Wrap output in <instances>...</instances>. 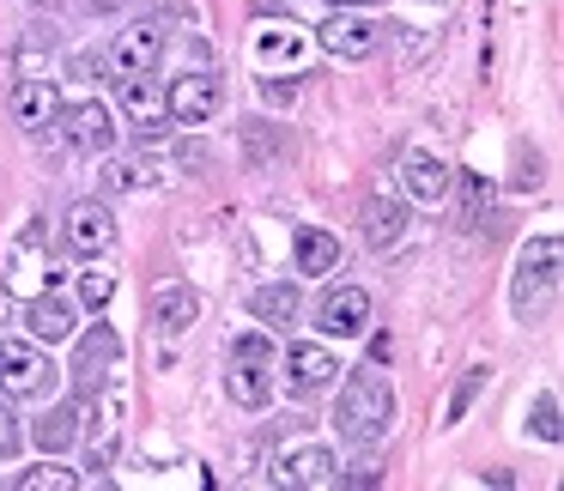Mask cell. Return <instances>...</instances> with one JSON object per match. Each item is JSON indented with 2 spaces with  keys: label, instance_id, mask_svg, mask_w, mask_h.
<instances>
[{
  "label": "cell",
  "instance_id": "obj_1",
  "mask_svg": "<svg viewBox=\"0 0 564 491\" xmlns=\"http://www.w3.org/2000/svg\"><path fill=\"white\" fill-rule=\"evenodd\" d=\"M389 425H394L389 377H382L377 364H358L340 389V406H334V430H340L346 443H377V437H389Z\"/></svg>",
  "mask_w": 564,
  "mask_h": 491
},
{
  "label": "cell",
  "instance_id": "obj_2",
  "mask_svg": "<svg viewBox=\"0 0 564 491\" xmlns=\"http://www.w3.org/2000/svg\"><path fill=\"white\" fill-rule=\"evenodd\" d=\"M558 292V237H534V243L522 249V261H516V316H540V304Z\"/></svg>",
  "mask_w": 564,
  "mask_h": 491
},
{
  "label": "cell",
  "instance_id": "obj_3",
  "mask_svg": "<svg viewBox=\"0 0 564 491\" xmlns=\"http://www.w3.org/2000/svg\"><path fill=\"white\" fill-rule=\"evenodd\" d=\"M55 364L37 340H0V389L13 401H31V394H50Z\"/></svg>",
  "mask_w": 564,
  "mask_h": 491
},
{
  "label": "cell",
  "instance_id": "obj_4",
  "mask_svg": "<svg viewBox=\"0 0 564 491\" xmlns=\"http://www.w3.org/2000/svg\"><path fill=\"white\" fill-rule=\"evenodd\" d=\"M219 103H225V86H219V74H207V67H200V74L171 79V91H164V110H171V122H183V128L213 122Z\"/></svg>",
  "mask_w": 564,
  "mask_h": 491
},
{
  "label": "cell",
  "instance_id": "obj_5",
  "mask_svg": "<svg viewBox=\"0 0 564 491\" xmlns=\"http://www.w3.org/2000/svg\"><path fill=\"white\" fill-rule=\"evenodd\" d=\"M273 485H292V491H328L340 485V461H334L322 443H297L273 461Z\"/></svg>",
  "mask_w": 564,
  "mask_h": 491
},
{
  "label": "cell",
  "instance_id": "obj_6",
  "mask_svg": "<svg viewBox=\"0 0 564 491\" xmlns=\"http://www.w3.org/2000/svg\"><path fill=\"white\" fill-rule=\"evenodd\" d=\"M55 128L67 134L74 152H91V159L116 152V116H110V103H98V98H86V103H74L67 116H55Z\"/></svg>",
  "mask_w": 564,
  "mask_h": 491
},
{
  "label": "cell",
  "instance_id": "obj_7",
  "mask_svg": "<svg viewBox=\"0 0 564 491\" xmlns=\"http://www.w3.org/2000/svg\"><path fill=\"white\" fill-rule=\"evenodd\" d=\"M316 328L328 334V340H352V334H365L370 328V292L365 285H334V292H322Z\"/></svg>",
  "mask_w": 564,
  "mask_h": 491
},
{
  "label": "cell",
  "instance_id": "obj_8",
  "mask_svg": "<svg viewBox=\"0 0 564 491\" xmlns=\"http://www.w3.org/2000/svg\"><path fill=\"white\" fill-rule=\"evenodd\" d=\"M377 43H382V25L377 19H365V13H334L328 25H322V50L334 55V62H370L377 55Z\"/></svg>",
  "mask_w": 564,
  "mask_h": 491
},
{
  "label": "cell",
  "instance_id": "obj_9",
  "mask_svg": "<svg viewBox=\"0 0 564 491\" xmlns=\"http://www.w3.org/2000/svg\"><path fill=\"white\" fill-rule=\"evenodd\" d=\"M55 116H62V91H55V79L43 74H25L13 86V122L25 128V134H50Z\"/></svg>",
  "mask_w": 564,
  "mask_h": 491
},
{
  "label": "cell",
  "instance_id": "obj_10",
  "mask_svg": "<svg viewBox=\"0 0 564 491\" xmlns=\"http://www.w3.org/2000/svg\"><path fill=\"white\" fill-rule=\"evenodd\" d=\"M449 188H455V171L437 159V152L413 146V152L401 159V195H406V200H425V207H437Z\"/></svg>",
  "mask_w": 564,
  "mask_h": 491
},
{
  "label": "cell",
  "instance_id": "obj_11",
  "mask_svg": "<svg viewBox=\"0 0 564 491\" xmlns=\"http://www.w3.org/2000/svg\"><path fill=\"white\" fill-rule=\"evenodd\" d=\"M67 249H74V255H86V261L110 255V249H116V219H110V207H98V200H79V207L67 212Z\"/></svg>",
  "mask_w": 564,
  "mask_h": 491
},
{
  "label": "cell",
  "instance_id": "obj_12",
  "mask_svg": "<svg viewBox=\"0 0 564 491\" xmlns=\"http://www.w3.org/2000/svg\"><path fill=\"white\" fill-rule=\"evenodd\" d=\"M159 55H164V31L152 25V19H140V25H128L122 37H116L110 67L122 79H134V74H152V67H159Z\"/></svg>",
  "mask_w": 564,
  "mask_h": 491
},
{
  "label": "cell",
  "instance_id": "obj_13",
  "mask_svg": "<svg viewBox=\"0 0 564 491\" xmlns=\"http://www.w3.org/2000/svg\"><path fill=\"white\" fill-rule=\"evenodd\" d=\"M50 280L55 273H50V249H43V225H31V231L13 243V273H7V285H13L19 297H37Z\"/></svg>",
  "mask_w": 564,
  "mask_h": 491
},
{
  "label": "cell",
  "instance_id": "obj_14",
  "mask_svg": "<svg viewBox=\"0 0 564 491\" xmlns=\"http://www.w3.org/2000/svg\"><path fill=\"white\" fill-rule=\"evenodd\" d=\"M122 110H128V122H134L140 134H152V140H159L164 122H171V110H164V86L152 74L122 79Z\"/></svg>",
  "mask_w": 564,
  "mask_h": 491
},
{
  "label": "cell",
  "instance_id": "obj_15",
  "mask_svg": "<svg viewBox=\"0 0 564 491\" xmlns=\"http://www.w3.org/2000/svg\"><path fill=\"white\" fill-rule=\"evenodd\" d=\"M25 328H31V340H37V346H62L67 334H74V304L43 285L37 297H25Z\"/></svg>",
  "mask_w": 564,
  "mask_h": 491
},
{
  "label": "cell",
  "instance_id": "obj_16",
  "mask_svg": "<svg viewBox=\"0 0 564 491\" xmlns=\"http://www.w3.org/2000/svg\"><path fill=\"white\" fill-rule=\"evenodd\" d=\"M334 377H340V358H334L328 346H292V352H285V382H292V394H316V389H328Z\"/></svg>",
  "mask_w": 564,
  "mask_h": 491
},
{
  "label": "cell",
  "instance_id": "obj_17",
  "mask_svg": "<svg viewBox=\"0 0 564 491\" xmlns=\"http://www.w3.org/2000/svg\"><path fill=\"white\" fill-rule=\"evenodd\" d=\"M406 237V200L389 195V188H377V195L365 200V243L370 249H394Z\"/></svg>",
  "mask_w": 564,
  "mask_h": 491
},
{
  "label": "cell",
  "instance_id": "obj_18",
  "mask_svg": "<svg viewBox=\"0 0 564 491\" xmlns=\"http://www.w3.org/2000/svg\"><path fill=\"white\" fill-rule=\"evenodd\" d=\"M200 321V297H195V285H159L152 292V328L159 334H188Z\"/></svg>",
  "mask_w": 564,
  "mask_h": 491
},
{
  "label": "cell",
  "instance_id": "obj_19",
  "mask_svg": "<svg viewBox=\"0 0 564 491\" xmlns=\"http://www.w3.org/2000/svg\"><path fill=\"white\" fill-rule=\"evenodd\" d=\"M292 249H297V273H334L340 268V237L322 231V225H304Z\"/></svg>",
  "mask_w": 564,
  "mask_h": 491
},
{
  "label": "cell",
  "instance_id": "obj_20",
  "mask_svg": "<svg viewBox=\"0 0 564 491\" xmlns=\"http://www.w3.org/2000/svg\"><path fill=\"white\" fill-rule=\"evenodd\" d=\"M116 358H122V340H116L110 328H91L86 340H79V364H74V377H79V382H98L104 370L116 364Z\"/></svg>",
  "mask_w": 564,
  "mask_h": 491
},
{
  "label": "cell",
  "instance_id": "obj_21",
  "mask_svg": "<svg viewBox=\"0 0 564 491\" xmlns=\"http://www.w3.org/2000/svg\"><path fill=\"white\" fill-rule=\"evenodd\" d=\"M249 309H256V321H268V328H285V321L297 316V285H292V280L261 285V292L249 297Z\"/></svg>",
  "mask_w": 564,
  "mask_h": 491
},
{
  "label": "cell",
  "instance_id": "obj_22",
  "mask_svg": "<svg viewBox=\"0 0 564 491\" xmlns=\"http://www.w3.org/2000/svg\"><path fill=\"white\" fill-rule=\"evenodd\" d=\"M74 437H79V406H74V401L50 406V413L37 418V443H43V449H50V455H62L67 443H74Z\"/></svg>",
  "mask_w": 564,
  "mask_h": 491
},
{
  "label": "cell",
  "instance_id": "obj_23",
  "mask_svg": "<svg viewBox=\"0 0 564 491\" xmlns=\"http://www.w3.org/2000/svg\"><path fill=\"white\" fill-rule=\"evenodd\" d=\"M116 443H122V401H104V425L91 430V467H110L116 461Z\"/></svg>",
  "mask_w": 564,
  "mask_h": 491
},
{
  "label": "cell",
  "instance_id": "obj_24",
  "mask_svg": "<svg viewBox=\"0 0 564 491\" xmlns=\"http://www.w3.org/2000/svg\"><path fill=\"white\" fill-rule=\"evenodd\" d=\"M455 183H462V212H455V219H462V231H474L479 212L491 207V183H486V176H474V171H455Z\"/></svg>",
  "mask_w": 564,
  "mask_h": 491
},
{
  "label": "cell",
  "instance_id": "obj_25",
  "mask_svg": "<svg viewBox=\"0 0 564 491\" xmlns=\"http://www.w3.org/2000/svg\"><path fill=\"white\" fill-rule=\"evenodd\" d=\"M297 55H304V37H297V31H261V37H256V62L261 67L297 62Z\"/></svg>",
  "mask_w": 564,
  "mask_h": 491
},
{
  "label": "cell",
  "instance_id": "obj_26",
  "mask_svg": "<svg viewBox=\"0 0 564 491\" xmlns=\"http://www.w3.org/2000/svg\"><path fill=\"white\" fill-rule=\"evenodd\" d=\"M225 394H231L237 406H268V377H261L256 364H237L231 377H225Z\"/></svg>",
  "mask_w": 564,
  "mask_h": 491
},
{
  "label": "cell",
  "instance_id": "obj_27",
  "mask_svg": "<svg viewBox=\"0 0 564 491\" xmlns=\"http://www.w3.org/2000/svg\"><path fill=\"white\" fill-rule=\"evenodd\" d=\"M486 377H491V370H486V364H474L462 382H455V394H449V413H443V425H462V418H467V406L479 401V389H486Z\"/></svg>",
  "mask_w": 564,
  "mask_h": 491
},
{
  "label": "cell",
  "instance_id": "obj_28",
  "mask_svg": "<svg viewBox=\"0 0 564 491\" xmlns=\"http://www.w3.org/2000/svg\"><path fill=\"white\" fill-rule=\"evenodd\" d=\"M110 297H116V273L110 268L79 273V304H86V309H110Z\"/></svg>",
  "mask_w": 564,
  "mask_h": 491
},
{
  "label": "cell",
  "instance_id": "obj_29",
  "mask_svg": "<svg viewBox=\"0 0 564 491\" xmlns=\"http://www.w3.org/2000/svg\"><path fill=\"white\" fill-rule=\"evenodd\" d=\"M79 473L74 467H31V473H19V491H74Z\"/></svg>",
  "mask_w": 564,
  "mask_h": 491
},
{
  "label": "cell",
  "instance_id": "obj_30",
  "mask_svg": "<svg viewBox=\"0 0 564 491\" xmlns=\"http://www.w3.org/2000/svg\"><path fill=\"white\" fill-rule=\"evenodd\" d=\"M104 188H110V195H134V188H152V171H140V164L116 159L110 171H104Z\"/></svg>",
  "mask_w": 564,
  "mask_h": 491
},
{
  "label": "cell",
  "instance_id": "obj_31",
  "mask_svg": "<svg viewBox=\"0 0 564 491\" xmlns=\"http://www.w3.org/2000/svg\"><path fill=\"white\" fill-rule=\"evenodd\" d=\"M231 358H237V364H273V340H268V334H237V340H231Z\"/></svg>",
  "mask_w": 564,
  "mask_h": 491
},
{
  "label": "cell",
  "instance_id": "obj_32",
  "mask_svg": "<svg viewBox=\"0 0 564 491\" xmlns=\"http://www.w3.org/2000/svg\"><path fill=\"white\" fill-rule=\"evenodd\" d=\"M534 430H540V443H558L564 437V425H558V394H540V401H534Z\"/></svg>",
  "mask_w": 564,
  "mask_h": 491
},
{
  "label": "cell",
  "instance_id": "obj_33",
  "mask_svg": "<svg viewBox=\"0 0 564 491\" xmlns=\"http://www.w3.org/2000/svg\"><path fill=\"white\" fill-rule=\"evenodd\" d=\"M19 455V413L0 401V461H13Z\"/></svg>",
  "mask_w": 564,
  "mask_h": 491
},
{
  "label": "cell",
  "instance_id": "obj_34",
  "mask_svg": "<svg viewBox=\"0 0 564 491\" xmlns=\"http://www.w3.org/2000/svg\"><path fill=\"white\" fill-rule=\"evenodd\" d=\"M261 91H268V103H292L297 98V79H292V86H285V79H268Z\"/></svg>",
  "mask_w": 564,
  "mask_h": 491
},
{
  "label": "cell",
  "instance_id": "obj_35",
  "mask_svg": "<svg viewBox=\"0 0 564 491\" xmlns=\"http://www.w3.org/2000/svg\"><path fill=\"white\" fill-rule=\"evenodd\" d=\"M389 352H394L389 334H377V340H370V364H389Z\"/></svg>",
  "mask_w": 564,
  "mask_h": 491
},
{
  "label": "cell",
  "instance_id": "obj_36",
  "mask_svg": "<svg viewBox=\"0 0 564 491\" xmlns=\"http://www.w3.org/2000/svg\"><path fill=\"white\" fill-rule=\"evenodd\" d=\"M256 13H292V0H256Z\"/></svg>",
  "mask_w": 564,
  "mask_h": 491
},
{
  "label": "cell",
  "instance_id": "obj_37",
  "mask_svg": "<svg viewBox=\"0 0 564 491\" xmlns=\"http://www.w3.org/2000/svg\"><path fill=\"white\" fill-rule=\"evenodd\" d=\"M334 7H377V0H334Z\"/></svg>",
  "mask_w": 564,
  "mask_h": 491
}]
</instances>
